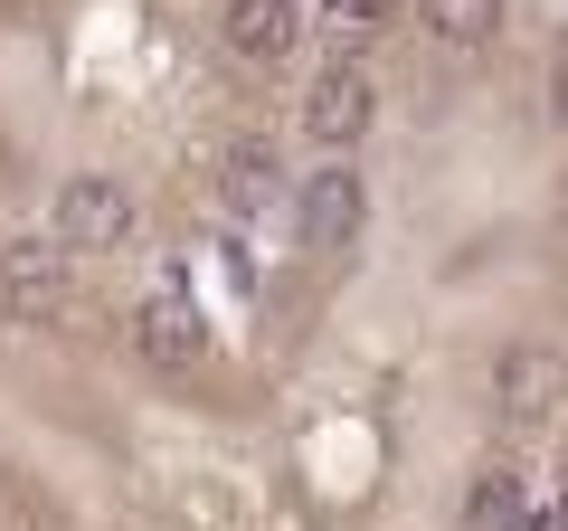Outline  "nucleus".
Instances as JSON below:
<instances>
[{"label":"nucleus","instance_id":"8","mask_svg":"<svg viewBox=\"0 0 568 531\" xmlns=\"http://www.w3.org/2000/svg\"><path fill=\"white\" fill-rule=\"evenodd\" d=\"M219 209L227 219H265V209H294V181H284V152L265 133H237L219 152Z\"/></svg>","mask_w":568,"mask_h":531},{"label":"nucleus","instance_id":"5","mask_svg":"<svg viewBox=\"0 0 568 531\" xmlns=\"http://www.w3.org/2000/svg\"><path fill=\"white\" fill-rule=\"evenodd\" d=\"M304 48V0H227L219 10V58L237 77H284Z\"/></svg>","mask_w":568,"mask_h":531},{"label":"nucleus","instance_id":"9","mask_svg":"<svg viewBox=\"0 0 568 531\" xmlns=\"http://www.w3.org/2000/svg\"><path fill=\"white\" fill-rule=\"evenodd\" d=\"M417 29L436 48H493L503 39V0H417Z\"/></svg>","mask_w":568,"mask_h":531},{"label":"nucleus","instance_id":"1","mask_svg":"<svg viewBox=\"0 0 568 531\" xmlns=\"http://www.w3.org/2000/svg\"><path fill=\"white\" fill-rule=\"evenodd\" d=\"M304 143L323 152V162H351V152L369 143V123H379V77H369L361 58H332L323 77L304 86Z\"/></svg>","mask_w":568,"mask_h":531},{"label":"nucleus","instance_id":"4","mask_svg":"<svg viewBox=\"0 0 568 531\" xmlns=\"http://www.w3.org/2000/svg\"><path fill=\"white\" fill-rule=\"evenodd\" d=\"M77 247L67 238H10L0 247V313L10 323H58L67 304H77Z\"/></svg>","mask_w":568,"mask_h":531},{"label":"nucleus","instance_id":"7","mask_svg":"<svg viewBox=\"0 0 568 531\" xmlns=\"http://www.w3.org/2000/svg\"><path fill=\"white\" fill-rule=\"evenodd\" d=\"M361 228H369V181L351 162H323L313 181H294V238H304L313 257H342Z\"/></svg>","mask_w":568,"mask_h":531},{"label":"nucleus","instance_id":"6","mask_svg":"<svg viewBox=\"0 0 568 531\" xmlns=\"http://www.w3.org/2000/svg\"><path fill=\"white\" fill-rule=\"evenodd\" d=\"M123 342H133L142 370H162V380H190V370H209V323L190 294H142L133 313H123Z\"/></svg>","mask_w":568,"mask_h":531},{"label":"nucleus","instance_id":"2","mask_svg":"<svg viewBox=\"0 0 568 531\" xmlns=\"http://www.w3.org/2000/svg\"><path fill=\"white\" fill-rule=\"evenodd\" d=\"M133 228H142V200H133V181H114V171H67L58 200H48V238L85 247V257L123 247Z\"/></svg>","mask_w":568,"mask_h":531},{"label":"nucleus","instance_id":"3","mask_svg":"<svg viewBox=\"0 0 568 531\" xmlns=\"http://www.w3.org/2000/svg\"><path fill=\"white\" fill-rule=\"evenodd\" d=\"M559 409H568V351L540 342V332L503 342V361H493V418L503 428H549Z\"/></svg>","mask_w":568,"mask_h":531},{"label":"nucleus","instance_id":"12","mask_svg":"<svg viewBox=\"0 0 568 531\" xmlns=\"http://www.w3.org/2000/svg\"><path fill=\"white\" fill-rule=\"evenodd\" d=\"M559 531H568V493H559Z\"/></svg>","mask_w":568,"mask_h":531},{"label":"nucleus","instance_id":"11","mask_svg":"<svg viewBox=\"0 0 568 531\" xmlns=\"http://www.w3.org/2000/svg\"><path fill=\"white\" fill-rule=\"evenodd\" d=\"M549 123H559V133H568V48H559V58H549Z\"/></svg>","mask_w":568,"mask_h":531},{"label":"nucleus","instance_id":"10","mask_svg":"<svg viewBox=\"0 0 568 531\" xmlns=\"http://www.w3.org/2000/svg\"><path fill=\"white\" fill-rule=\"evenodd\" d=\"M465 531H521V474L511 465H484L465 484Z\"/></svg>","mask_w":568,"mask_h":531}]
</instances>
